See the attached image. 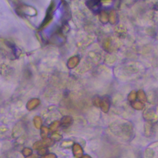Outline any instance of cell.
<instances>
[{"label":"cell","mask_w":158,"mask_h":158,"mask_svg":"<svg viewBox=\"0 0 158 158\" xmlns=\"http://www.w3.org/2000/svg\"><path fill=\"white\" fill-rule=\"evenodd\" d=\"M54 144V141L52 138H43L42 140L35 142L33 145V148L35 149H39L43 148L49 147Z\"/></svg>","instance_id":"1"},{"label":"cell","mask_w":158,"mask_h":158,"mask_svg":"<svg viewBox=\"0 0 158 158\" xmlns=\"http://www.w3.org/2000/svg\"><path fill=\"white\" fill-rule=\"evenodd\" d=\"M40 101L38 99L33 98L27 103L26 108L28 110L32 111L37 108L40 105Z\"/></svg>","instance_id":"2"},{"label":"cell","mask_w":158,"mask_h":158,"mask_svg":"<svg viewBox=\"0 0 158 158\" xmlns=\"http://www.w3.org/2000/svg\"><path fill=\"white\" fill-rule=\"evenodd\" d=\"M73 153L75 157L77 158H82L83 156V150L81 147V146L78 144L75 143L73 146Z\"/></svg>","instance_id":"3"},{"label":"cell","mask_w":158,"mask_h":158,"mask_svg":"<svg viewBox=\"0 0 158 158\" xmlns=\"http://www.w3.org/2000/svg\"><path fill=\"white\" fill-rule=\"evenodd\" d=\"M100 106L101 107V110L103 112H107L109 111V107H110V102H109L108 99V98H104V99H103L102 100H101Z\"/></svg>","instance_id":"4"},{"label":"cell","mask_w":158,"mask_h":158,"mask_svg":"<svg viewBox=\"0 0 158 158\" xmlns=\"http://www.w3.org/2000/svg\"><path fill=\"white\" fill-rule=\"evenodd\" d=\"M33 124L36 129H40L42 127V119L41 117H40L38 115H36L33 118Z\"/></svg>","instance_id":"5"},{"label":"cell","mask_w":158,"mask_h":158,"mask_svg":"<svg viewBox=\"0 0 158 158\" xmlns=\"http://www.w3.org/2000/svg\"><path fill=\"white\" fill-rule=\"evenodd\" d=\"M72 117L70 116H68V115L64 116L61 119V124L64 126L69 125L70 124H72Z\"/></svg>","instance_id":"6"},{"label":"cell","mask_w":158,"mask_h":158,"mask_svg":"<svg viewBox=\"0 0 158 158\" xmlns=\"http://www.w3.org/2000/svg\"><path fill=\"white\" fill-rule=\"evenodd\" d=\"M41 131H40V135H41V137L43 138H47V136L49 133V129L47 127H45V126H43L41 127Z\"/></svg>","instance_id":"7"},{"label":"cell","mask_w":158,"mask_h":158,"mask_svg":"<svg viewBox=\"0 0 158 158\" xmlns=\"http://www.w3.org/2000/svg\"><path fill=\"white\" fill-rule=\"evenodd\" d=\"M22 154L24 156L26 157H27L31 154H32V149L30 148H25L23 149L22 150Z\"/></svg>","instance_id":"8"},{"label":"cell","mask_w":158,"mask_h":158,"mask_svg":"<svg viewBox=\"0 0 158 158\" xmlns=\"http://www.w3.org/2000/svg\"><path fill=\"white\" fill-rule=\"evenodd\" d=\"M132 107L135 109H137V110H140V109H142L144 107V105L143 104H142V103H140V102H136L135 103H133L132 105Z\"/></svg>","instance_id":"9"},{"label":"cell","mask_w":158,"mask_h":158,"mask_svg":"<svg viewBox=\"0 0 158 158\" xmlns=\"http://www.w3.org/2000/svg\"><path fill=\"white\" fill-rule=\"evenodd\" d=\"M59 124H60V123H59V121H54V122H53L50 126V130H52V131L56 130L59 127Z\"/></svg>","instance_id":"10"},{"label":"cell","mask_w":158,"mask_h":158,"mask_svg":"<svg viewBox=\"0 0 158 158\" xmlns=\"http://www.w3.org/2000/svg\"><path fill=\"white\" fill-rule=\"evenodd\" d=\"M154 116V113L153 111H149L146 112L145 114V117L148 118V119H151V118H153Z\"/></svg>","instance_id":"11"},{"label":"cell","mask_w":158,"mask_h":158,"mask_svg":"<svg viewBox=\"0 0 158 158\" xmlns=\"http://www.w3.org/2000/svg\"><path fill=\"white\" fill-rule=\"evenodd\" d=\"M61 135H59V133H54L53 135H52V138L53 139H54L56 140H59L61 138Z\"/></svg>","instance_id":"12"},{"label":"cell","mask_w":158,"mask_h":158,"mask_svg":"<svg viewBox=\"0 0 158 158\" xmlns=\"http://www.w3.org/2000/svg\"><path fill=\"white\" fill-rule=\"evenodd\" d=\"M46 152H47V150L45 148L39 149V150H38V154L41 156H45V154H46Z\"/></svg>","instance_id":"13"},{"label":"cell","mask_w":158,"mask_h":158,"mask_svg":"<svg viewBox=\"0 0 158 158\" xmlns=\"http://www.w3.org/2000/svg\"><path fill=\"white\" fill-rule=\"evenodd\" d=\"M42 158H57V156L53 153H50L46 156H43Z\"/></svg>","instance_id":"14"},{"label":"cell","mask_w":158,"mask_h":158,"mask_svg":"<svg viewBox=\"0 0 158 158\" xmlns=\"http://www.w3.org/2000/svg\"><path fill=\"white\" fill-rule=\"evenodd\" d=\"M139 98L142 101H146V96L143 93L139 94Z\"/></svg>","instance_id":"15"},{"label":"cell","mask_w":158,"mask_h":158,"mask_svg":"<svg viewBox=\"0 0 158 158\" xmlns=\"http://www.w3.org/2000/svg\"><path fill=\"white\" fill-rule=\"evenodd\" d=\"M135 97H136V94H133V93H132L129 96V100L130 101H133L135 99Z\"/></svg>","instance_id":"16"},{"label":"cell","mask_w":158,"mask_h":158,"mask_svg":"<svg viewBox=\"0 0 158 158\" xmlns=\"http://www.w3.org/2000/svg\"><path fill=\"white\" fill-rule=\"evenodd\" d=\"M26 158H38V157L36 154H31V155L26 157Z\"/></svg>","instance_id":"17"},{"label":"cell","mask_w":158,"mask_h":158,"mask_svg":"<svg viewBox=\"0 0 158 158\" xmlns=\"http://www.w3.org/2000/svg\"><path fill=\"white\" fill-rule=\"evenodd\" d=\"M82 158H91V157L90 156H88V155H85V156H82Z\"/></svg>","instance_id":"18"}]
</instances>
